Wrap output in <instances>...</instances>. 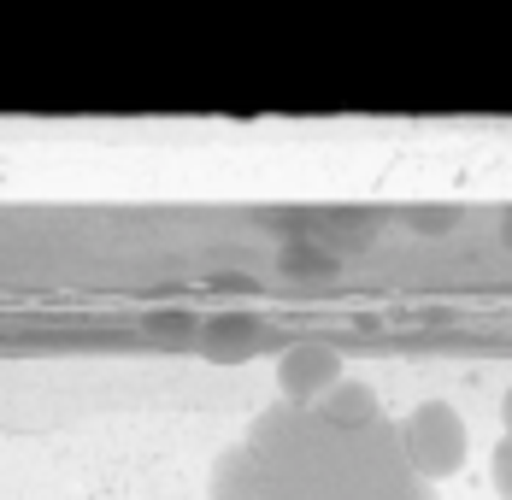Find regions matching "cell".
<instances>
[{"instance_id":"3957f363","label":"cell","mask_w":512,"mask_h":500,"mask_svg":"<svg viewBox=\"0 0 512 500\" xmlns=\"http://www.w3.org/2000/svg\"><path fill=\"white\" fill-rule=\"evenodd\" d=\"M277 383H283V406H318L342 383V359H336V348L301 342L277 359Z\"/></svg>"},{"instance_id":"7a4b0ae2","label":"cell","mask_w":512,"mask_h":500,"mask_svg":"<svg viewBox=\"0 0 512 500\" xmlns=\"http://www.w3.org/2000/svg\"><path fill=\"white\" fill-rule=\"evenodd\" d=\"M395 430H401L407 465L424 477V483H442V477H454V471L465 465V424H460V412H454L448 400L412 406V418H401Z\"/></svg>"},{"instance_id":"277c9868","label":"cell","mask_w":512,"mask_h":500,"mask_svg":"<svg viewBox=\"0 0 512 500\" xmlns=\"http://www.w3.org/2000/svg\"><path fill=\"white\" fill-rule=\"evenodd\" d=\"M495 489L512 500V436H501V448H495Z\"/></svg>"},{"instance_id":"5b68a950","label":"cell","mask_w":512,"mask_h":500,"mask_svg":"<svg viewBox=\"0 0 512 500\" xmlns=\"http://www.w3.org/2000/svg\"><path fill=\"white\" fill-rule=\"evenodd\" d=\"M501 418H507V436H512V389H507V406H501Z\"/></svg>"},{"instance_id":"6da1fadb","label":"cell","mask_w":512,"mask_h":500,"mask_svg":"<svg viewBox=\"0 0 512 500\" xmlns=\"http://www.w3.org/2000/svg\"><path fill=\"white\" fill-rule=\"evenodd\" d=\"M212 500H436L401 453V430L324 406H271L218 459Z\"/></svg>"}]
</instances>
